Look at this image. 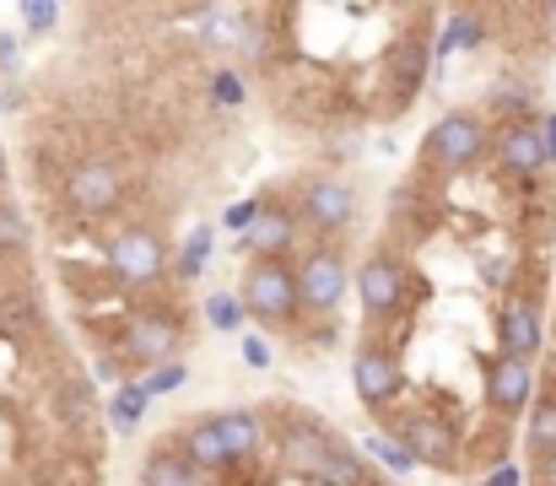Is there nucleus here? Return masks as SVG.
I'll return each mask as SVG.
<instances>
[{
  "mask_svg": "<svg viewBox=\"0 0 556 486\" xmlns=\"http://www.w3.org/2000/svg\"><path fill=\"white\" fill-rule=\"evenodd\" d=\"M281 454H287L292 471L314 476L319 486H368V471H363L346 449H336L330 438H319V433H308V427L281 433Z\"/></svg>",
  "mask_w": 556,
  "mask_h": 486,
  "instance_id": "nucleus-1",
  "label": "nucleus"
},
{
  "mask_svg": "<svg viewBox=\"0 0 556 486\" xmlns=\"http://www.w3.org/2000/svg\"><path fill=\"white\" fill-rule=\"evenodd\" d=\"M238 309H249L260 324H287L298 314V282L281 260H254L243 276V298Z\"/></svg>",
  "mask_w": 556,
  "mask_h": 486,
  "instance_id": "nucleus-2",
  "label": "nucleus"
},
{
  "mask_svg": "<svg viewBox=\"0 0 556 486\" xmlns=\"http://www.w3.org/2000/svg\"><path fill=\"white\" fill-rule=\"evenodd\" d=\"M357 298H363V314L368 324H389L410 309V282L400 271V260L389 254H368L363 271H357Z\"/></svg>",
  "mask_w": 556,
  "mask_h": 486,
  "instance_id": "nucleus-3",
  "label": "nucleus"
},
{
  "mask_svg": "<svg viewBox=\"0 0 556 486\" xmlns=\"http://www.w3.org/2000/svg\"><path fill=\"white\" fill-rule=\"evenodd\" d=\"M486 152V120L476 109H459V114H443L427 136V158L438 167H476Z\"/></svg>",
  "mask_w": 556,
  "mask_h": 486,
  "instance_id": "nucleus-4",
  "label": "nucleus"
},
{
  "mask_svg": "<svg viewBox=\"0 0 556 486\" xmlns=\"http://www.w3.org/2000/svg\"><path fill=\"white\" fill-rule=\"evenodd\" d=\"M292 282H298V309H308V314H336L346 298V265L336 249H308L303 265L292 271Z\"/></svg>",
  "mask_w": 556,
  "mask_h": 486,
  "instance_id": "nucleus-5",
  "label": "nucleus"
},
{
  "mask_svg": "<svg viewBox=\"0 0 556 486\" xmlns=\"http://www.w3.org/2000/svg\"><path fill=\"white\" fill-rule=\"evenodd\" d=\"M163 265H168V249H163V238L147 233V227H130V233H119V238L109 244V271H114L119 282H130V287L157 282Z\"/></svg>",
  "mask_w": 556,
  "mask_h": 486,
  "instance_id": "nucleus-6",
  "label": "nucleus"
},
{
  "mask_svg": "<svg viewBox=\"0 0 556 486\" xmlns=\"http://www.w3.org/2000/svg\"><path fill=\"white\" fill-rule=\"evenodd\" d=\"M119 195H125V178H119L114 162H103V158L81 162L71 173V184H65V200H71L76 216H109L119 205Z\"/></svg>",
  "mask_w": 556,
  "mask_h": 486,
  "instance_id": "nucleus-7",
  "label": "nucleus"
},
{
  "mask_svg": "<svg viewBox=\"0 0 556 486\" xmlns=\"http://www.w3.org/2000/svg\"><path fill=\"white\" fill-rule=\"evenodd\" d=\"M400 449H405V460L416 465V460H427V465H454L459 460V427L454 422H443V416H405L400 422Z\"/></svg>",
  "mask_w": 556,
  "mask_h": 486,
  "instance_id": "nucleus-8",
  "label": "nucleus"
},
{
  "mask_svg": "<svg viewBox=\"0 0 556 486\" xmlns=\"http://www.w3.org/2000/svg\"><path fill=\"white\" fill-rule=\"evenodd\" d=\"M303 216H308V227H319V233H346L352 227V216H357V195H352V184L346 178H314L308 189H303Z\"/></svg>",
  "mask_w": 556,
  "mask_h": 486,
  "instance_id": "nucleus-9",
  "label": "nucleus"
},
{
  "mask_svg": "<svg viewBox=\"0 0 556 486\" xmlns=\"http://www.w3.org/2000/svg\"><path fill=\"white\" fill-rule=\"evenodd\" d=\"M352 384H357V400H363V406H389V400L400 395L405 373H400V362H394L383 346H363V351L352 357Z\"/></svg>",
  "mask_w": 556,
  "mask_h": 486,
  "instance_id": "nucleus-10",
  "label": "nucleus"
},
{
  "mask_svg": "<svg viewBox=\"0 0 556 486\" xmlns=\"http://www.w3.org/2000/svg\"><path fill=\"white\" fill-rule=\"evenodd\" d=\"M530 395H535L530 362H519V357H492L486 362V400H492V411L514 416V411L530 406Z\"/></svg>",
  "mask_w": 556,
  "mask_h": 486,
  "instance_id": "nucleus-11",
  "label": "nucleus"
},
{
  "mask_svg": "<svg viewBox=\"0 0 556 486\" xmlns=\"http://www.w3.org/2000/svg\"><path fill=\"white\" fill-rule=\"evenodd\" d=\"M125 357L130 362H163L174 346H179V324L168 320V314H141V320L125 324Z\"/></svg>",
  "mask_w": 556,
  "mask_h": 486,
  "instance_id": "nucleus-12",
  "label": "nucleus"
},
{
  "mask_svg": "<svg viewBox=\"0 0 556 486\" xmlns=\"http://www.w3.org/2000/svg\"><path fill=\"white\" fill-rule=\"evenodd\" d=\"M497 335H503V351H497V357H519V362H530V357L541 351V320H535V309H530L525 298L503 303Z\"/></svg>",
  "mask_w": 556,
  "mask_h": 486,
  "instance_id": "nucleus-13",
  "label": "nucleus"
},
{
  "mask_svg": "<svg viewBox=\"0 0 556 486\" xmlns=\"http://www.w3.org/2000/svg\"><path fill=\"white\" fill-rule=\"evenodd\" d=\"M497 167L514 173V178H535L546 167V147H541V130L535 125H508L503 141H497Z\"/></svg>",
  "mask_w": 556,
  "mask_h": 486,
  "instance_id": "nucleus-14",
  "label": "nucleus"
},
{
  "mask_svg": "<svg viewBox=\"0 0 556 486\" xmlns=\"http://www.w3.org/2000/svg\"><path fill=\"white\" fill-rule=\"evenodd\" d=\"M292 238H298V222L287 216V211H254V222L243 227V249L249 254H260V260H276V254H287L292 249Z\"/></svg>",
  "mask_w": 556,
  "mask_h": 486,
  "instance_id": "nucleus-15",
  "label": "nucleus"
},
{
  "mask_svg": "<svg viewBox=\"0 0 556 486\" xmlns=\"http://www.w3.org/2000/svg\"><path fill=\"white\" fill-rule=\"evenodd\" d=\"M211 433L227 454V465L238 460H254L260 454V416L254 411H227V416H211Z\"/></svg>",
  "mask_w": 556,
  "mask_h": 486,
  "instance_id": "nucleus-16",
  "label": "nucleus"
},
{
  "mask_svg": "<svg viewBox=\"0 0 556 486\" xmlns=\"http://www.w3.org/2000/svg\"><path fill=\"white\" fill-rule=\"evenodd\" d=\"M141 486H200V471L179 449H152L147 465H141Z\"/></svg>",
  "mask_w": 556,
  "mask_h": 486,
  "instance_id": "nucleus-17",
  "label": "nucleus"
},
{
  "mask_svg": "<svg viewBox=\"0 0 556 486\" xmlns=\"http://www.w3.org/2000/svg\"><path fill=\"white\" fill-rule=\"evenodd\" d=\"M179 454H185L194 471H222V465H227V454H222V444H216L211 422H194V427H189L185 449H179Z\"/></svg>",
  "mask_w": 556,
  "mask_h": 486,
  "instance_id": "nucleus-18",
  "label": "nucleus"
},
{
  "mask_svg": "<svg viewBox=\"0 0 556 486\" xmlns=\"http://www.w3.org/2000/svg\"><path fill=\"white\" fill-rule=\"evenodd\" d=\"M530 449H535V460L556 454V400L535 406V416H530Z\"/></svg>",
  "mask_w": 556,
  "mask_h": 486,
  "instance_id": "nucleus-19",
  "label": "nucleus"
},
{
  "mask_svg": "<svg viewBox=\"0 0 556 486\" xmlns=\"http://www.w3.org/2000/svg\"><path fill=\"white\" fill-rule=\"evenodd\" d=\"M22 249H27V216L0 200V254H22Z\"/></svg>",
  "mask_w": 556,
  "mask_h": 486,
  "instance_id": "nucleus-20",
  "label": "nucleus"
},
{
  "mask_svg": "<svg viewBox=\"0 0 556 486\" xmlns=\"http://www.w3.org/2000/svg\"><path fill=\"white\" fill-rule=\"evenodd\" d=\"M454 43H459V49H476V43H481V22H476V16H454V22H448V33H443V43H438V49H443V54H448V49H454Z\"/></svg>",
  "mask_w": 556,
  "mask_h": 486,
  "instance_id": "nucleus-21",
  "label": "nucleus"
},
{
  "mask_svg": "<svg viewBox=\"0 0 556 486\" xmlns=\"http://www.w3.org/2000/svg\"><path fill=\"white\" fill-rule=\"evenodd\" d=\"M205 260H211V227H194V233H189V244H185V260H179V271H185V276H194Z\"/></svg>",
  "mask_w": 556,
  "mask_h": 486,
  "instance_id": "nucleus-22",
  "label": "nucleus"
},
{
  "mask_svg": "<svg viewBox=\"0 0 556 486\" xmlns=\"http://www.w3.org/2000/svg\"><path fill=\"white\" fill-rule=\"evenodd\" d=\"M22 22H27V33H49L60 22V11L49 0H33V5H22Z\"/></svg>",
  "mask_w": 556,
  "mask_h": 486,
  "instance_id": "nucleus-23",
  "label": "nucleus"
},
{
  "mask_svg": "<svg viewBox=\"0 0 556 486\" xmlns=\"http://www.w3.org/2000/svg\"><path fill=\"white\" fill-rule=\"evenodd\" d=\"M179 384H185V362H168V367H157V373H152V384H147L141 395H174Z\"/></svg>",
  "mask_w": 556,
  "mask_h": 486,
  "instance_id": "nucleus-24",
  "label": "nucleus"
},
{
  "mask_svg": "<svg viewBox=\"0 0 556 486\" xmlns=\"http://www.w3.org/2000/svg\"><path fill=\"white\" fill-rule=\"evenodd\" d=\"M141 406H147V395H141V389H119V400H114V422H119V427H136Z\"/></svg>",
  "mask_w": 556,
  "mask_h": 486,
  "instance_id": "nucleus-25",
  "label": "nucleus"
},
{
  "mask_svg": "<svg viewBox=\"0 0 556 486\" xmlns=\"http://www.w3.org/2000/svg\"><path fill=\"white\" fill-rule=\"evenodd\" d=\"M211 324H216V329H232V324H238V298H232V292H216V298H211Z\"/></svg>",
  "mask_w": 556,
  "mask_h": 486,
  "instance_id": "nucleus-26",
  "label": "nucleus"
},
{
  "mask_svg": "<svg viewBox=\"0 0 556 486\" xmlns=\"http://www.w3.org/2000/svg\"><path fill=\"white\" fill-rule=\"evenodd\" d=\"M372 460H383L389 471H410L405 449H400V444H389V438H372Z\"/></svg>",
  "mask_w": 556,
  "mask_h": 486,
  "instance_id": "nucleus-27",
  "label": "nucleus"
},
{
  "mask_svg": "<svg viewBox=\"0 0 556 486\" xmlns=\"http://www.w3.org/2000/svg\"><path fill=\"white\" fill-rule=\"evenodd\" d=\"M254 211H260V200H238V205H227V216H222V222H227V227H238V233H243V227H249V222H254Z\"/></svg>",
  "mask_w": 556,
  "mask_h": 486,
  "instance_id": "nucleus-28",
  "label": "nucleus"
},
{
  "mask_svg": "<svg viewBox=\"0 0 556 486\" xmlns=\"http://www.w3.org/2000/svg\"><path fill=\"white\" fill-rule=\"evenodd\" d=\"M492 103H497V109H503V103H508V109H525V103H530V92H525V87H497V92H492Z\"/></svg>",
  "mask_w": 556,
  "mask_h": 486,
  "instance_id": "nucleus-29",
  "label": "nucleus"
},
{
  "mask_svg": "<svg viewBox=\"0 0 556 486\" xmlns=\"http://www.w3.org/2000/svg\"><path fill=\"white\" fill-rule=\"evenodd\" d=\"M216 98H222V103H238V98H243L238 76H216Z\"/></svg>",
  "mask_w": 556,
  "mask_h": 486,
  "instance_id": "nucleus-30",
  "label": "nucleus"
},
{
  "mask_svg": "<svg viewBox=\"0 0 556 486\" xmlns=\"http://www.w3.org/2000/svg\"><path fill=\"white\" fill-rule=\"evenodd\" d=\"M535 486H556V454H546V460L535 465Z\"/></svg>",
  "mask_w": 556,
  "mask_h": 486,
  "instance_id": "nucleus-31",
  "label": "nucleus"
},
{
  "mask_svg": "<svg viewBox=\"0 0 556 486\" xmlns=\"http://www.w3.org/2000/svg\"><path fill=\"white\" fill-rule=\"evenodd\" d=\"M541 147H546V162H556V114L546 120V130H541Z\"/></svg>",
  "mask_w": 556,
  "mask_h": 486,
  "instance_id": "nucleus-32",
  "label": "nucleus"
},
{
  "mask_svg": "<svg viewBox=\"0 0 556 486\" xmlns=\"http://www.w3.org/2000/svg\"><path fill=\"white\" fill-rule=\"evenodd\" d=\"M243 357H249L254 367H265V346H260V340H249V346H243Z\"/></svg>",
  "mask_w": 556,
  "mask_h": 486,
  "instance_id": "nucleus-33",
  "label": "nucleus"
},
{
  "mask_svg": "<svg viewBox=\"0 0 556 486\" xmlns=\"http://www.w3.org/2000/svg\"><path fill=\"white\" fill-rule=\"evenodd\" d=\"M492 486H519V471H514V465H503V471L492 476Z\"/></svg>",
  "mask_w": 556,
  "mask_h": 486,
  "instance_id": "nucleus-34",
  "label": "nucleus"
},
{
  "mask_svg": "<svg viewBox=\"0 0 556 486\" xmlns=\"http://www.w3.org/2000/svg\"><path fill=\"white\" fill-rule=\"evenodd\" d=\"M0 173H5V147H0Z\"/></svg>",
  "mask_w": 556,
  "mask_h": 486,
  "instance_id": "nucleus-35",
  "label": "nucleus"
},
{
  "mask_svg": "<svg viewBox=\"0 0 556 486\" xmlns=\"http://www.w3.org/2000/svg\"><path fill=\"white\" fill-rule=\"evenodd\" d=\"M368 486H383V482H368Z\"/></svg>",
  "mask_w": 556,
  "mask_h": 486,
  "instance_id": "nucleus-36",
  "label": "nucleus"
}]
</instances>
